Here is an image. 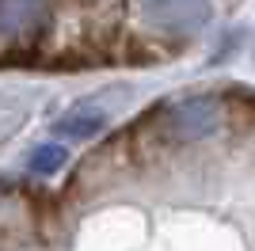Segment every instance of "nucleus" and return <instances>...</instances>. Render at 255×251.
<instances>
[{
    "label": "nucleus",
    "mask_w": 255,
    "mask_h": 251,
    "mask_svg": "<svg viewBox=\"0 0 255 251\" xmlns=\"http://www.w3.org/2000/svg\"><path fill=\"white\" fill-rule=\"evenodd\" d=\"M168 133L175 141H198V137L213 133L221 126V99L217 95H191V99H179V103L168 111L164 118Z\"/></svg>",
    "instance_id": "nucleus-1"
},
{
    "label": "nucleus",
    "mask_w": 255,
    "mask_h": 251,
    "mask_svg": "<svg viewBox=\"0 0 255 251\" xmlns=\"http://www.w3.org/2000/svg\"><path fill=\"white\" fill-rule=\"evenodd\" d=\"M210 4L206 0H160V4H141V15H149L152 27L175 38H191L206 27L210 19Z\"/></svg>",
    "instance_id": "nucleus-2"
},
{
    "label": "nucleus",
    "mask_w": 255,
    "mask_h": 251,
    "mask_svg": "<svg viewBox=\"0 0 255 251\" xmlns=\"http://www.w3.org/2000/svg\"><path fill=\"white\" fill-rule=\"evenodd\" d=\"M50 23V4H19V0H4L0 4V38L11 46H27L46 31Z\"/></svg>",
    "instance_id": "nucleus-3"
},
{
    "label": "nucleus",
    "mask_w": 255,
    "mask_h": 251,
    "mask_svg": "<svg viewBox=\"0 0 255 251\" xmlns=\"http://www.w3.org/2000/svg\"><path fill=\"white\" fill-rule=\"evenodd\" d=\"M107 122H111V115H107L103 103L80 99V103H73L57 122H53V133L65 137V141H92V137H99L107 129Z\"/></svg>",
    "instance_id": "nucleus-4"
},
{
    "label": "nucleus",
    "mask_w": 255,
    "mask_h": 251,
    "mask_svg": "<svg viewBox=\"0 0 255 251\" xmlns=\"http://www.w3.org/2000/svg\"><path fill=\"white\" fill-rule=\"evenodd\" d=\"M27 122V99L15 92H0V145Z\"/></svg>",
    "instance_id": "nucleus-5"
},
{
    "label": "nucleus",
    "mask_w": 255,
    "mask_h": 251,
    "mask_svg": "<svg viewBox=\"0 0 255 251\" xmlns=\"http://www.w3.org/2000/svg\"><path fill=\"white\" fill-rule=\"evenodd\" d=\"M65 160H69V148H61V145H38L27 156V167H31L34 175H53V171H61L65 167Z\"/></svg>",
    "instance_id": "nucleus-6"
}]
</instances>
